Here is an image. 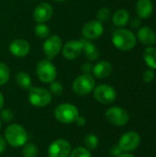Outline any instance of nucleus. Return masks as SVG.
Returning <instances> with one entry per match:
<instances>
[{
  "label": "nucleus",
  "instance_id": "nucleus-10",
  "mask_svg": "<svg viewBox=\"0 0 156 157\" xmlns=\"http://www.w3.org/2000/svg\"><path fill=\"white\" fill-rule=\"evenodd\" d=\"M140 144H141L140 134L136 132H128L120 137L118 146L121 149L122 152L130 153L137 149Z\"/></svg>",
  "mask_w": 156,
  "mask_h": 157
},
{
  "label": "nucleus",
  "instance_id": "nucleus-25",
  "mask_svg": "<svg viewBox=\"0 0 156 157\" xmlns=\"http://www.w3.org/2000/svg\"><path fill=\"white\" fill-rule=\"evenodd\" d=\"M22 155L24 157H38L39 148L32 143H27L23 145Z\"/></svg>",
  "mask_w": 156,
  "mask_h": 157
},
{
  "label": "nucleus",
  "instance_id": "nucleus-17",
  "mask_svg": "<svg viewBox=\"0 0 156 157\" xmlns=\"http://www.w3.org/2000/svg\"><path fill=\"white\" fill-rule=\"evenodd\" d=\"M138 40L146 46H153L156 43L155 31L150 27H143L137 32Z\"/></svg>",
  "mask_w": 156,
  "mask_h": 157
},
{
  "label": "nucleus",
  "instance_id": "nucleus-18",
  "mask_svg": "<svg viewBox=\"0 0 156 157\" xmlns=\"http://www.w3.org/2000/svg\"><path fill=\"white\" fill-rule=\"evenodd\" d=\"M136 12L141 18H148L154 12V5L151 0H138L136 3Z\"/></svg>",
  "mask_w": 156,
  "mask_h": 157
},
{
  "label": "nucleus",
  "instance_id": "nucleus-31",
  "mask_svg": "<svg viewBox=\"0 0 156 157\" xmlns=\"http://www.w3.org/2000/svg\"><path fill=\"white\" fill-rule=\"evenodd\" d=\"M143 79L145 83L149 84L151 82H153V80L154 79V72L153 69H148L143 73Z\"/></svg>",
  "mask_w": 156,
  "mask_h": 157
},
{
  "label": "nucleus",
  "instance_id": "nucleus-1",
  "mask_svg": "<svg viewBox=\"0 0 156 157\" xmlns=\"http://www.w3.org/2000/svg\"><path fill=\"white\" fill-rule=\"evenodd\" d=\"M5 139L12 147H22L28 143V132L19 124L12 123L8 125L5 131Z\"/></svg>",
  "mask_w": 156,
  "mask_h": 157
},
{
  "label": "nucleus",
  "instance_id": "nucleus-36",
  "mask_svg": "<svg viewBox=\"0 0 156 157\" xmlns=\"http://www.w3.org/2000/svg\"><path fill=\"white\" fill-rule=\"evenodd\" d=\"M141 25V20L139 19V18H133L132 20H131V26L133 28V29H137L139 26Z\"/></svg>",
  "mask_w": 156,
  "mask_h": 157
},
{
  "label": "nucleus",
  "instance_id": "nucleus-11",
  "mask_svg": "<svg viewBox=\"0 0 156 157\" xmlns=\"http://www.w3.org/2000/svg\"><path fill=\"white\" fill-rule=\"evenodd\" d=\"M104 32L103 23L94 19L86 22L82 28V35L85 40H94L99 39Z\"/></svg>",
  "mask_w": 156,
  "mask_h": 157
},
{
  "label": "nucleus",
  "instance_id": "nucleus-30",
  "mask_svg": "<svg viewBox=\"0 0 156 157\" xmlns=\"http://www.w3.org/2000/svg\"><path fill=\"white\" fill-rule=\"evenodd\" d=\"M0 116H1V119L6 122H10L14 119V114H13L12 110L9 109H2Z\"/></svg>",
  "mask_w": 156,
  "mask_h": 157
},
{
  "label": "nucleus",
  "instance_id": "nucleus-26",
  "mask_svg": "<svg viewBox=\"0 0 156 157\" xmlns=\"http://www.w3.org/2000/svg\"><path fill=\"white\" fill-rule=\"evenodd\" d=\"M10 77V70L7 64L0 63V86L6 85Z\"/></svg>",
  "mask_w": 156,
  "mask_h": 157
},
{
  "label": "nucleus",
  "instance_id": "nucleus-19",
  "mask_svg": "<svg viewBox=\"0 0 156 157\" xmlns=\"http://www.w3.org/2000/svg\"><path fill=\"white\" fill-rule=\"evenodd\" d=\"M81 41L83 44V52L86 59H88L89 61H97L99 57L98 48L91 40L82 39Z\"/></svg>",
  "mask_w": 156,
  "mask_h": 157
},
{
  "label": "nucleus",
  "instance_id": "nucleus-22",
  "mask_svg": "<svg viewBox=\"0 0 156 157\" xmlns=\"http://www.w3.org/2000/svg\"><path fill=\"white\" fill-rule=\"evenodd\" d=\"M143 59L151 69H156V48L152 46L147 47L143 52Z\"/></svg>",
  "mask_w": 156,
  "mask_h": 157
},
{
  "label": "nucleus",
  "instance_id": "nucleus-37",
  "mask_svg": "<svg viewBox=\"0 0 156 157\" xmlns=\"http://www.w3.org/2000/svg\"><path fill=\"white\" fill-rule=\"evenodd\" d=\"M4 104H5V98H4L3 94L0 92V111L3 109V107H4Z\"/></svg>",
  "mask_w": 156,
  "mask_h": 157
},
{
  "label": "nucleus",
  "instance_id": "nucleus-14",
  "mask_svg": "<svg viewBox=\"0 0 156 157\" xmlns=\"http://www.w3.org/2000/svg\"><path fill=\"white\" fill-rule=\"evenodd\" d=\"M53 14V8L51 4L42 2L33 10V18L37 23H45L51 19Z\"/></svg>",
  "mask_w": 156,
  "mask_h": 157
},
{
  "label": "nucleus",
  "instance_id": "nucleus-13",
  "mask_svg": "<svg viewBox=\"0 0 156 157\" xmlns=\"http://www.w3.org/2000/svg\"><path fill=\"white\" fill-rule=\"evenodd\" d=\"M63 56L69 61L77 59L83 52V44L80 40H69L66 43L63 44L62 48Z\"/></svg>",
  "mask_w": 156,
  "mask_h": 157
},
{
  "label": "nucleus",
  "instance_id": "nucleus-20",
  "mask_svg": "<svg viewBox=\"0 0 156 157\" xmlns=\"http://www.w3.org/2000/svg\"><path fill=\"white\" fill-rule=\"evenodd\" d=\"M129 20H130V14L124 8L118 9L112 17L113 24L120 28L126 26L129 23Z\"/></svg>",
  "mask_w": 156,
  "mask_h": 157
},
{
  "label": "nucleus",
  "instance_id": "nucleus-27",
  "mask_svg": "<svg viewBox=\"0 0 156 157\" xmlns=\"http://www.w3.org/2000/svg\"><path fill=\"white\" fill-rule=\"evenodd\" d=\"M49 91L51 92V95L54 96H61L63 93V85L58 82V81H52L51 83H50V87H49Z\"/></svg>",
  "mask_w": 156,
  "mask_h": 157
},
{
  "label": "nucleus",
  "instance_id": "nucleus-6",
  "mask_svg": "<svg viewBox=\"0 0 156 157\" xmlns=\"http://www.w3.org/2000/svg\"><path fill=\"white\" fill-rule=\"evenodd\" d=\"M28 98L32 106L37 108H43L48 106L51 102V94L46 88L32 86L29 90Z\"/></svg>",
  "mask_w": 156,
  "mask_h": 157
},
{
  "label": "nucleus",
  "instance_id": "nucleus-21",
  "mask_svg": "<svg viewBox=\"0 0 156 157\" xmlns=\"http://www.w3.org/2000/svg\"><path fill=\"white\" fill-rule=\"evenodd\" d=\"M17 85L25 90H29L32 87V79L27 72H18L16 75Z\"/></svg>",
  "mask_w": 156,
  "mask_h": 157
},
{
  "label": "nucleus",
  "instance_id": "nucleus-32",
  "mask_svg": "<svg viewBox=\"0 0 156 157\" xmlns=\"http://www.w3.org/2000/svg\"><path fill=\"white\" fill-rule=\"evenodd\" d=\"M81 70L84 74H91L93 71V64L90 63H85L81 66Z\"/></svg>",
  "mask_w": 156,
  "mask_h": 157
},
{
  "label": "nucleus",
  "instance_id": "nucleus-40",
  "mask_svg": "<svg viewBox=\"0 0 156 157\" xmlns=\"http://www.w3.org/2000/svg\"><path fill=\"white\" fill-rule=\"evenodd\" d=\"M1 125H2V124H1V120H0V129H1Z\"/></svg>",
  "mask_w": 156,
  "mask_h": 157
},
{
  "label": "nucleus",
  "instance_id": "nucleus-12",
  "mask_svg": "<svg viewBox=\"0 0 156 157\" xmlns=\"http://www.w3.org/2000/svg\"><path fill=\"white\" fill-rule=\"evenodd\" d=\"M72 152L71 144L64 139L52 142L48 148L49 157H69Z\"/></svg>",
  "mask_w": 156,
  "mask_h": 157
},
{
  "label": "nucleus",
  "instance_id": "nucleus-34",
  "mask_svg": "<svg viewBox=\"0 0 156 157\" xmlns=\"http://www.w3.org/2000/svg\"><path fill=\"white\" fill-rule=\"evenodd\" d=\"M6 141L5 139V137H2L0 136V154L4 153L6 148Z\"/></svg>",
  "mask_w": 156,
  "mask_h": 157
},
{
  "label": "nucleus",
  "instance_id": "nucleus-23",
  "mask_svg": "<svg viewBox=\"0 0 156 157\" xmlns=\"http://www.w3.org/2000/svg\"><path fill=\"white\" fill-rule=\"evenodd\" d=\"M35 35L40 39H47L51 35V29L45 23H37L34 28Z\"/></svg>",
  "mask_w": 156,
  "mask_h": 157
},
{
  "label": "nucleus",
  "instance_id": "nucleus-4",
  "mask_svg": "<svg viewBox=\"0 0 156 157\" xmlns=\"http://www.w3.org/2000/svg\"><path fill=\"white\" fill-rule=\"evenodd\" d=\"M96 87V81L92 75L83 74L76 77L72 85V90L78 96H86L93 92Z\"/></svg>",
  "mask_w": 156,
  "mask_h": 157
},
{
  "label": "nucleus",
  "instance_id": "nucleus-3",
  "mask_svg": "<svg viewBox=\"0 0 156 157\" xmlns=\"http://www.w3.org/2000/svg\"><path fill=\"white\" fill-rule=\"evenodd\" d=\"M79 116L78 109L70 103H63L58 105L54 109V117L57 121L63 124H71L75 121Z\"/></svg>",
  "mask_w": 156,
  "mask_h": 157
},
{
  "label": "nucleus",
  "instance_id": "nucleus-2",
  "mask_svg": "<svg viewBox=\"0 0 156 157\" xmlns=\"http://www.w3.org/2000/svg\"><path fill=\"white\" fill-rule=\"evenodd\" d=\"M137 38L135 34L126 29H118L112 35L113 45L123 52H128L133 49L136 45Z\"/></svg>",
  "mask_w": 156,
  "mask_h": 157
},
{
  "label": "nucleus",
  "instance_id": "nucleus-7",
  "mask_svg": "<svg viewBox=\"0 0 156 157\" xmlns=\"http://www.w3.org/2000/svg\"><path fill=\"white\" fill-rule=\"evenodd\" d=\"M95 99L101 104H110L117 98V92L115 88L108 84H101L97 86L93 90Z\"/></svg>",
  "mask_w": 156,
  "mask_h": 157
},
{
  "label": "nucleus",
  "instance_id": "nucleus-5",
  "mask_svg": "<svg viewBox=\"0 0 156 157\" xmlns=\"http://www.w3.org/2000/svg\"><path fill=\"white\" fill-rule=\"evenodd\" d=\"M36 75L39 80L44 84H50L57 76V69L51 60H40L36 65Z\"/></svg>",
  "mask_w": 156,
  "mask_h": 157
},
{
  "label": "nucleus",
  "instance_id": "nucleus-35",
  "mask_svg": "<svg viewBox=\"0 0 156 157\" xmlns=\"http://www.w3.org/2000/svg\"><path fill=\"white\" fill-rule=\"evenodd\" d=\"M120 154H122V151H121V149L119 147V146H116V147H114L112 150H111V155H113V156H118V155H120Z\"/></svg>",
  "mask_w": 156,
  "mask_h": 157
},
{
  "label": "nucleus",
  "instance_id": "nucleus-15",
  "mask_svg": "<svg viewBox=\"0 0 156 157\" xmlns=\"http://www.w3.org/2000/svg\"><path fill=\"white\" fill-rule=\"evenodd\" d=\"M30 51L29 43L23 39H16L9 44V52L10 53L17 58L25 57L29 54Z\"/></svg>",
  "mask_w": 156,
  "mask_h": 157
},
{
  "label": "nucleus",
  "instance_id": "nucleus-38",
  "mask_svg": "<svg viewBox=\"0 0 156 157\" xmlns=\"http://www.w3.org/2000/svg\"><path fill=\"white\" fill-rule=\"evenodd\" d=\"M117 157H135L133 155L130 154V153H124V154H120V155H118Z\"/></svg>",
  "mask_w": 156,
  "mask_h": 157
},
{
  "label": "nucleus",
  "instance_id": "nucleus-16",
  "mask_svg": "<svg viewBox=\"0 0 156 157\" xmlns=\"http://www.w3.org/2000/svg\"><path fill=\"white\" fill-rule=\"evenodd\" d=\"M113 67L112 64L106 60H102L97 62L95 65H93V75L98 79H104L109 76L112 73Z\"/></svg>",
  "mask_w": 156,
  "mask_h": 157
},
{
  "label": "nucleus",
  "instance_id": "nucleus-39",
  "mask_svg": "<svg viewBox=\"0 0 156 157\" xmlns=\"http://www.w3.org/2000/svg\"><path fill=\"white\" fill-rule=\"evenodd\" d=\"M54 1H56V2H65L67 0H54Z\"/></svg>",
  "mask_w": 156,
  "mask_h": 157
},
{
  "label": "nucleus",
  "instance_id": "nucleus-33",
  "mask_svg": "<svg viewBox=\"0 0 156 157\" xmlns=\"http://www.w3.org/2000/svg\"><path fill=\"white\" fill-rule=\"evenodd\" d=\"M75 123H76V125L77 126H79V127H83V126H85L86 125V118L85 117H83V116H78L77 117V119L75 120V121H74Z\"/></svg>",
  "mask_w": 156,
  "mask_h": 157
},
{
  "label": "nucleus",
  "instance_id": "nucleus-28",
  "mask_svg": "<svg viewBox=\"0 0 156 157\" xmlns=\"http://www.w3.org/2000/svg\"><path fill=\"white\" fill-rule=\"evenodd\" d=\"M70 157H92V155L89 150H87L86 147H76L74 150H72Z\"/></svg>",
  "mask_w": 156,
  "mask_h": 157
},
{
  "label": "nucleus",
  "instance_id": "nucleus-8",
  "mask_svg": "<svg viewBox=\"0 0 156 157\" xmlns=\"http://www.w3.org/2000/svg\"><path fill=\"white\" fill-rule=\"evenodd\" d=\"M62 48L63 40L58 35L55 34L50 35L47 39H45L42 45L43 53L48 60H51L54 57H56L61 52Z\"/></svg>",
  "mask_w": 156,
  "mask_h": 157
},
{
  "label": "nucleus",
  "instance_id": "nucleus-29",
  "mask_svg": "<svg viewBox=\"0 0 156 157\" xmlns=\"http://www.w3.org/2000/svg\"><path fill=\"white\" fill-rule=\"evenodd\" d=\"M110 16H111L110 10L108 7H102L97 13V20L100 21L101 23L107 22L110 18Z\"/></svg>",
  "mask_w": 156,
  "mask_h": 157
},
{
  "label": "nucleus",
  "instance_id": "nucleus-9",
  "mask_svg": "<svg viewBox=\"0 0 156 157\" xmlns=\"http://www.w3.org/2000/svg\"><path fill=\"white\" fill-rule=\"evenodd\" d=\"M107 121L115 126H124L129 122L130 115L128 111L120 107H111L105 113Z\"/></svg>",
  "mask_w": 156,
  "mask_h": 157
},
{
  "label": "nucleus",
  "instance_id": "nucleus-24",
  "mask_svg": "<svg viewBox=\"0 0 156 157\" xmlns=\"http://www.w3.org/2000/svg\"><path fill=\"white\" fill-rule=\"evenodd\" d=\"M98 142H99L98 141V137L96 134H94V133H89V134L86 135V137L84 139L85 146L89 151L95 150L98 146Z\"/></svg>",
  "mask_w": 156,
  "mask_h": 157
}]
</instances>
